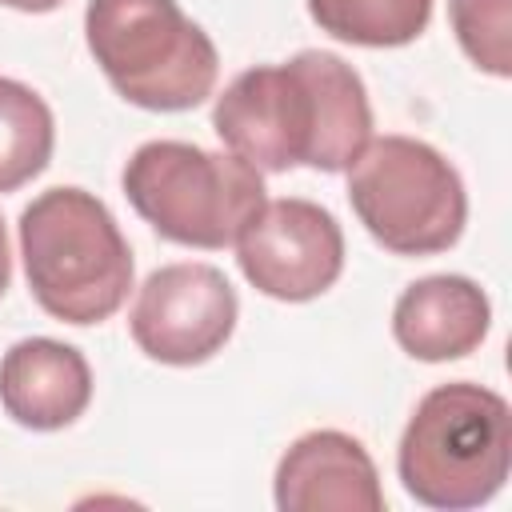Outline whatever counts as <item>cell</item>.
<instances>
[{"instance_id": "1", "label": "cell", "mask_w": 512, "mask_h": 512, "mask_svg": "<svg viewBox=\"0 0 512 512\" xmlns=\"http://www.w3.org/2000/svg\"><path fill=\"white\" fill-rule=\"evenodd\" d=\"M212 128L256 172H348L372 140L360 72L336 52L304 48L284 64L240 72L212 104Z\"/></svg>"}, {"instance_id": "2", "label": "cell", "mask_w": 512, "mask_h": 512, "mask_svg": "<svg viewBox=\"0 0 512 512\" xmlns=\"http://www.w3.org/2000/svg\"><path fill=\"white\" fill-rule=\"evenodd\" d=\"M20 256L36 304L60 324H104L128 300L132 248L84 188H48L20 212Z\"/></svg>"}, {"instance_id": "3", "label": "cell", "mask_w": 512, "mask_h": 512, "mask_svg": "<svg viewBox=\"0 0 512 512\" xmlns=\"http://www.w3.org/2000/svg\"><path fill=\"white\" fill-rule=\"evenodd\" d=\"M508 464V400L472 380H452L424 392L396 448V472L404 492L436 512H464L488 504L504 488Z\"/></svg>"}, {"instance_id": "4", "label": "cell", "mask_w": 512, "mask_h": 512, "mask_svg": "<svg viewBox=\"0 0 512 512\" xmlns=\"http://www.w3.org/2000/svg\"><path fill=\"white\" fill-rule=\"evenodd\" d=\"M84 40L108 84L148 112H188L220 76L212 36L176 0H88Z\"/></svg>"}, {"instance_id": "5", "label": "cell", "mask_w": 512, "mask_h": 512, "mask_svg": "<svg viewBox=\"0 0 512 512\" xmlns=\"http://www.w3.org/2000/svg\"><path fill=\"white\" fill-rule=\"evenodd\" d=\"M120 188L136 216L164 240L204 252L236 244L244 224L268 200L264 176L252 164L188 140L140 144L120 172Z\"/></svg>"}, {"instance_id": "6", "label": "cell", "mask_w": 512, "mask_h": 512, "mask_svg": "<svg viewBox=\"0 0 512 512\" xmlns=\"http://www.w3.org/2000/svg\"><path fill=\"white\" fill-rule=\"evenodd\" d=\"M348 204L364 232L396 256L448 252L468 220L460 172L416 136H372L348 168Z\"/></svg>"}, {"instance_id": "7", "label": "cell", "mask_w": 512, "mask_h": 512, "mask_svg": "<svg viewBox=\"0 0 512 512\" xmlns=\"http://www.w3.org/2000/svg\"><path fill=\"white\" fill-rule=\"evenodd\" d=\"M240 300L228 276L212 264L184 260L156 268L128 312L136 348L172 368H192L212 360L236 332Z\"/></svg>"}, {"instance_id": "8", "label": "cell", "mask_w": 512, "mask_h": 512, "mask_svg": "<svg viewBox=\"0 0 512 512\" xmlns=\"http://www.w3.org/2000/svg\"><path fill=\"white\" fill-rule=\"evenodd\" d=\"M236 264L256 292L284 304H304L340 280L344 232L316 200H264L236 236Z\"/></svg>"}, {"instance_id": "9", "label": "cell", "mask_w": 512, "mask_h": 512, "mask_svg": "<svg viewBox=\"0 0 512 512\" xmlns=\"http://www.w3.org/2000/svg\"><path fill=\"white\" fill-rule=\"evenodd\" d=\"M272 496L280 512H380L384 488L368 448L336 428L304 432L276 464Z\"/></svg>"}, {"instance_id": "10", "label": "cell", "mask_w": 512, "mask_h": 512, "mask_svg": "<svg viewBox=\"0 0 512 512\" xmlns=\"http://www.w3.org/2000/svg\"><path fill=\"white\" fill-rule=\"evenodd\" d=\"M0 404L20 428L60 432L92 404V368L84 352L64 340H16L0 360Z\"/></svg>"}, {"instance_id": "11", "label": "cell", "mask_w": 512, "mask_h": 512, "mask_svg": "<svg viewBox=\"0 0 512 512\" xmlns=\"http://www.w3.org/2000/svg\"><path fill=\"white\" fill-rule=\"evenodd\" d=\"M492 328V304L468 276L440 272L408 284L392 308L396 344L424 364H444L476 352Z\"/></svg>"}, {"instance_id": "12", "label": "cell", "mask_w": 512, "mask_h": 512, "mask_svg": "<svg viewBox=\"0 0 512 512\" xmlns=\"http://www.w3.org/2000/svg\"><path fill=\"white\" fill-rule=\"evenodd\" d=\"M56 148V120L40 92L0 76V192L36 180Z\"/></svg>"}, {"instance_id": "13", "label": "cell", "mask_w": 512, "mask_h": 512, "mask_svg": "<svg viewBox=\"0 0 512 512\" xmlns=\"http://www.w3.org/2000/svg\"><path fill=\"white\" fill-rule=\"evenodd\" d=\"M304 4L320 32L360 48L412 44L432 20V0H304Z\"/></svg>"}, {"instance_id": "14", "label": "cell", "mask_w": 512, "mask_h": 512, "mask_svg": "<svg viewBox=\"0 0 512 512\" xmlns=\"http://www.w3.org/2000/svg\"><path fill=\"white\" fill-rule=\"evenodd\" d=\"M448 20L464 56L496 76H512V0H448Z\"/></svg>"}, {"instance_id": "15", "label": "cell", "mask_w": 512, "mask_h": 512, "mask_svg": "<svg viewBox=\"0 0 512 512\" xmlns=\"http://www.w3.org/2000/svg\"><path fill=\"white\" fill-rule=\"evenodd\" d=\"M4 8H12V12H28V16H40V12H52V8H60L64 0H0Z\"/></svg>"}, {"instance_id": "16", "label": "cell", "mask_w": 512, "mask_h": 512, "mask_svg": "<svg viewBox=\"0 0 512 512\" xmlns=\"http://www.w3.org/2000/svg\"><path fill=\"white\" fill-rule=\"evenodd\" d=\"M8 280H12V252H8V232L0 220V296L8 292Z\"/></svg>"}]
</instances>
